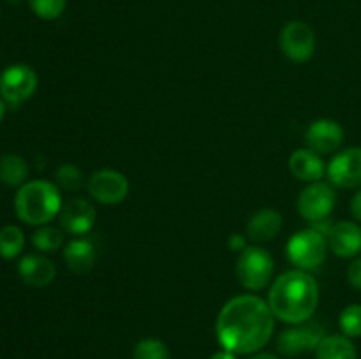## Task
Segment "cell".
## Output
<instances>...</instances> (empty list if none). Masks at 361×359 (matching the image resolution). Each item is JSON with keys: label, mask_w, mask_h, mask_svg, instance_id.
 <instances>
[{"label": "cell", "mask_w": 361, "mask_h": 359, "mask_svg": "<svg viewBox=\"0 0 361 359\" xmlns=\"http://www.w3.org/2000/svg\"><path fill=\"white\" fill-rule=\"evenodd\" d=\"M328 239L312 227L302 229L288 239L286 253L295 270L314 271L324 263L328 253Z\"/></svg>", "instance_id": "4"}, {"label": "cell", "mask_w": 361, "mask_h": 359, "mask_svg": "<svg viewBox=\"0 0 361 359\" xmlns=\"http://www.w3.org/2000/svg\"><path fill=\"white\" fill-rule=\"evenodd\" d=\"M32 245L39 252H55L60 246H63V232L51 225H41L32 234Z\"/></svg>", "instance_id": "22"}, {"label": "cell", "mask_w": 361, "mask_h": 359, "mask_svg": "<svg viewBox=\"0 0 361 359\" xmlns=\"http://www.w3.org/2000/svg\"><path fill=\"white\" fill-rule=\"evenodd\" d=\"M62 194L48 180H32L18 189L14 197L16 217L28 225H48L62 210Z\"/></svg>", "instance_id": "3"}, {"label": "cell", "mask_w": 361, "mask_h": 359, "mask_svg": "<svg viewBox=\"0 0 361 359\" xmlns=\"http://www.w3.org/2000/svg\"><path fill=\"white\" fill-rule=\"evenodd\" d=\"M18 275L23 284L41 289L55 280L56 267L53 260L41 253H28V256L21 257L20 264H18Z\"/></svg>", "instance_id": "16"}, {"label": "cell", "mask_w": 361, "mask_h": 359, "mask_svg": "<svg viewBox=\"0 0 361 359\" xmlns=\"http://www.w3.org/2000/svg\"><path fill=\"white\" fill-rule=\"evenodd\" d=\"M133 359H171V352L164 341L150 336L134 345Z\"/></svg>", "instance_id": "23"}, {"label": "cell", "mask_w": 361, "mask_h": 359, "mask_svg": "<svg viewBox=\"0 0 361 359\" xmlns=\"http://www.w3.org/2000/svg\"><path fill=\"white\" fill-rule=\"evenodd\" d=\"M25 246V234L18 225H6L0 229V257L16 259Z\"/></svg>", "instance_id": "21"}, {"label": "cell", "mask_w": 361, "mask_h": 359, "mask_svg": "<svg viewBox=\"0 0 361 359\" xmlns=\"http://www.w3.org/2000/svg\"><path fill=\"white\" fill-rule=\"evenodd\" d=\"M37 74L27 63H13L0 74V99L11 108H18L37 90Z\"/></svg>", "instance_id": "6"}, {"label": "cell", "mask_w": 361, "mask_h": 359, "mask_svg": "<svg viewBox=\"0 0 361 359\" xmlns=\"http://www.w3.org/2000/svg\"><path fill=\"white\" fill-rule=\"evenodd\" d=\"M275 320L268 301L256 294H240L221 308L215 334L219 345L236 355L257 354L274 336Z\"/></svg>", "instance_id": "1"}, {"label": "cell", "mask_w": 361, "mask_h": 359, "mask_svg": "<svg viewBox=\"0 0 361 359\" xmlns=\"http://www.w3.org/2000/svg\"><path fill=\"white\" fill-rule=\"evenodd\" d=\"M83 171L76 164H62L55 171V185L67 192H76L83 185Z\"/></svg>", "instance_id": "24"}, {"label": "cell", "mask_w": 361, "mask_h": 359, "mask_svg": "<svg viewBox=\"0 0 361 359\" xmlns=\"http://www.w3.org/2000/svg\"><path fill=\"white\" fill-rule=\"evenodd\" d=\"M338 327L348 338H361V305H348L338 315Z\"/></svg>", "instance_id": "25"}, {"label": "cell", "mask_w": 361, "mask_h": 359, "mask_svg": "<svg viewBox=\"0 0 361 359\" xmlns=\"http://www.w3.org/2000/svg\"><path fill=\"white\" fill-rule=\"evenodd\" d=\"M348 282L356 291H361V256L355 257L348 266Z\"/></svg>", "instance_id": "27"}, {"label": "cell", "mask_w": 361, "mask_h": 359, "mask_svg": "<svg viewBox=\"0 0 361 359\" xmlns=\"http://www.w3.org/2000/svg\"><path fill=\"white\" fill-rule=\"evenodd\" d=\"M268 305L277 320L291 326L303 324L316 313L319 305V285L309 271H286L271 284Z\"/></svg>", "instance_id": "2"}, {"label": "cell", "mask_w": 361, "mask_h": 359, "mask_svg": "<svg viewBox=\"0 0 361 359\" xmlns=\"http://www.w3.org/2000/svg\"><path fill=\"white\" fill-rule=\"evenodd\" d=\"M28 4L35 16L44 21H53L62 16L67 0H28Z\"/></svg>", "instance_id": "26"}, {"label": "cell", "mask_w": 361, "mask_h": 359, "mask_svg": "<svg viewBox=\"0 0 361 359\" xmlns=\"http://www.w3.org/2000/svg\"><path fill=\"white\" fill-rule=\"evenodd\" d=\"M344 143V129L331 118L314 120L305 130V144L319 155H331Z\"/></svg>", "instance_id": "12"}, {"label": "cell", "mask_w": 361, "mask_h": 359, "mask_svg": "<svg viewBox=\"0 0 361 359\" xmlns=\"http://www.w3.org/2000/svg\"><path fill=\"white\" fill-rule=\"evenodd\" d=\"M326 239L328 248L341 259H355L361 253V225L356 222H335Z\"/></svg>", "instance_id": "14"}, {"label": "cell", "mask_w": 361, "mask_h": 359, "mask_svg": "<svg viewBox=\"0 0 361 359\" xmlns=\"http://www.w3.org/2000/svg\"><path fill=\"white\" fill-rule=\"evenodd\" d=\"M324 336H326L324 327L310 319L307 322L296 324V326L282 331L277 338V351L286 358H296L305 352L316 351Z\"/></svg>", "instance_id": "8"}, {"label": "cell", "mask_w": 361, "mask_h": 359, "mask_svg": "<svg viewBox=\"0 0 361 359\" xmlns=\"http://www.w3.org/2000/svg\"><path fill=\"white\" fill-rule=\"evenodd\" d=\"M60 224L66 232L73 236H85L94 229L97 220V210L83 197H73L60 210Z\"/></svg>", "instance_id": "13"}, {"label": "cell", "mask_w": 361, "mask_h": 359, "mask_svg": "<svg viewBox=\"0 0 361 359\" xmlns=\"http://www.w3.org/2000/svg\"><path fill=\"white\" fill-rule=\"evenodd\" d=\"M87 190L99 204H120L129 196V180L116 169H99L87 180Z\"/></svg>", "instance_id": "10"}, {"label": "cell", "mask_w": 361, "mask_h": 359, "mask_svg": "<svg viewBox=\"0 0 361 359\" xmlns=\"http://www.w3.org/2000/svg\"><path fill=\"white\" fill-rule=\"evenodd\" d=\"M289 171L296 180L305 183L321 182L326 175V164L323 160V155L316 153L310 148H300L289 155Z\"/></svg>", "instance_id": "15"}, {"label": "cell", "mask_w": 361, "mask_h": 359, "mask_svg": "<svg viewBox=\"0 0 361 359\" xmlns=\"http://www.w3.org/2000/svg\"><path fill=\"white\" fill-rule=\"evenodd\" d=\"M249 359H281L277 354H271V352H257V354H252V358Z\"/></svg>", "instance_id": "31"}, {"label": "cell", "mask_w": 361, "mask_h": 359, "mask_svg": "<svg viewBox=\"0 0 361 359\" xmlns=\"http://www.w3.org/2000/svg\"><path fill=\"white\" fill-rule=\"evenodd\" d=\"M95 246L90 239L78 236V238L71 239L66 246H63V260H66L67 267L76 275H85L94 267L95 264Z\"/></svg>", "instance_id": "18"}, {"label": "cell", "mask_w": 361, "mask_h": 359, "mask_svg": "<svg viewBox=\"0 0 361 359\" xmlns=\"http://www.w3.org/2000/svg\"><path fill=\"white\" fill-rule=\"evenodd\" d=\"M326 176L338 189H361V146L338 151L326 165Z\"/></svg>", "instance_id": "11"}, {"label": "cell", "mask_w": 361, "mask_h": 359, "mask_svg": "<svg viewBox=\"0 0 361 359\" xmlns=\"http://www.w3.org/2000/svg\"><path fill=\"white\" fill-rule=\"evenodd\" d=\"M6 108H7V104L2 101V99H0V123H2L4 116H6Z\"/></svg>", "instance_id": "32"}, {"label": "cell", "mask_w": 361, "mask_h": 359, "mask_svg": "<svg viewBox=\"0 0 361 359\" xmlns=\"http://www.w3.org/2000/svg\"><path fill=\"white\" fill-rule=\"evenodd\" d=\"M210 359H238V355L231 351H226V348H221L215 354L210 355Z\"/></svg>", "instance_id": "30"}, {"label": "cell", "mask_w": 361, "mask_h": 359, "mask_svg": "<svg viewBox=\"0 0 361 359\" xmlns=\"http://www.w3.org/2000/svg\"><path fill=\"white\" fill-rule=\"evenodd\" d=\"M228 246L229 250H233V252L240 253L249 246V243H247V238L243 234H240V232H233L228 239Z\"/></svg>", "instance_id": "28"}, {"label": "cell", "mask_w": 361, "mask_h": 359, "mask_svg": "<svg viewBox=\"0 0 361 359\" xmlns=\"http://www.w3.org/2000/svg\"><path fill=\"white\" fill-rule=\"evenodd\" d=\"M337 203V192L331 183L314 182L309 183L298 196V213L309 224L328 220Z\"/></svg>", "instance_id": "7"}, {"label": "cell", "mask_w": 361, "mask_h": 359, "mask_svg": "<svg viewBox=\"0 0 361 359\" xmlns=\"http://www.w3.org/2000/svg\"><path fill=\"white\" fill-rule=\"evenodd\" d=\"M282 220L284 218H282L281 211L274 210V208H261L247 222V238L256 243L271 241L281 232Z\"/></svg>", "instance_id": "17"}, {"label": "cell", "mask_w": 361, "mask_h": 359, "mask_svg": "<svg viewBox=\"0 0 361 359\" xmlns=\"http://www.w3.org/2000/svg\"><path fill=\"white\" fill-rule=\"evenodd\" d=\"M28 164L21 155L6 153L0 157V182L7 187H18L27 183Z\"/></svg>", "instance_id": "20"}, {"label": "cell", "mask_w": 361, "mask_h": 359, "mask_svg": "<svg viewBox=\"0 0 361 359\" xmlns=\"http://www.w3.org/2000/svg\"><path fill=\"white\" fill-rule=\"evenodd\" d=\"M316 359H358L355 344L344 334H326L314 351Z\"/></svg>", "instance_id": "19"}, {"label": "cell", "mask_w": 361, "mask_h": 359, "mask_svg": "<svg viewBox=\"0 0 361 359\" xmlns=\"http://www.w3.org/2000/svg\"><path fill=\"white\" fill-rule=\"evenodd\" d=\"M351 213L355 217L356 222H361V189L353 196L351 199Z\"/></svg>", "instance_id": "29"}, {"label": "cell", "mask_w": 361, "mask_h": 359, "mask_svg": "<svg viewBox=\"0 0 361 359\" xmlns=\"http://www.w3.org/2000/svg\"><path fill=\"white\" fill-rule=\"evenodd\" d=\"M279 46L291 62L303 63L312 58L316 53V34L309 23L293 20L281 30Z\"/></svg>", "instance_id": "9"}, {"label": "cell", "mask_w": 361, "mask_h": 359, "mask_svg": "<svg viewBox=\"0 0 361 359\" xmlns=\"http://www.w3.org/2000/svg\"><path fill=\"white\" fill-rule=\"evenodd\" d=\"M275 263L270 252L256 245H249L236 259V277L240 285L250 292L263 291L274 280Z\"/></svg>", "instance_id": "5"}]
</instances>
